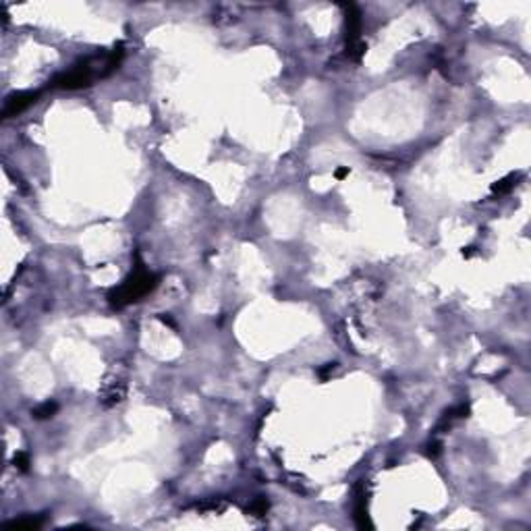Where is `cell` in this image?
<instances>
[{
    "label": "cell",
    "mask_w": 531,
    "mask_h": 531,
    "mask_svg": "<svg viewBox=\"0 0 531 531\" xmlns=\"http://www.w3.org/2000/svg\"><path fill=\"white\" fill-rule=\"evenodd\" d=\"M463 255L465 258H471V255H473V247H467V251H463Z\"/></svg>",
    "instance_id": "cell-12"
},
{
    "label": "cell",
    "mask_w": 531,
    "mask_h": 531,
    "mask_svg": "<svg viewBox=\"0 0 531 531\" xmlns=\"http://www.w3.org/2000/svg\"><path fill=\"white\" fill-rule=\"evenodd\" d=\"M38 96H40L38 91H21V93H15V96H11V98L6 100L4 110H2L4 118H11V116H15V114L23 112L25 108H29L33 102L38 100Z\"/></svg>",
    "instance_id": "cell-3"
},
{
    "label": "cell",
    "mask_w": 531,
    "mask_h": 531,
    "mask_svg": "<svg viewBox=\"0 0 531 531\" xmlns=\"http://www.w3.org/2000/svg\"><path fill=\"white\" fill-rule=\"evenodd\" d=\"M6 527L11 529H40L44 525V517H23V519H15V521H8L4 523Z\"/></svg>",
    "instance_id": "cell-5"
},
{
    "label": "cell",
    "mask_w": 531,
    "mask_h": 531,
    "mask_svg": "<svg viewBox=\"0 0 531 531\" xmlns=\"http://www.w3.org/2000/svg\"><path fill=\"white\" fill-rule=\"evenodd\" d=\"M266 510H268V500L266 498H258L255 500L251 507H249V512L253 517H262V515H266Z\"/></svg>",
    "instance_id": "cell-7"
},
{
    "label": "cell",
    "mask_w": 531,
    "mask_h": 531,
    "mask_svg": "<svg viewBox=\"0 0 531 531\" xmlns=\"http://www.w3.org/2000/svg\"><path fill=\"white\" fill-rule=\"evenodd\" d=\"M156 285H158V276L150 274L139 262L135 266L131 276L110 293V303H112V307H125L133 301H139L141 297H145L150 290L156 288Z\"/></svg>",
    "instance_id": "cell-1"
},
{
    "label": "cell",
    "mask_w": 531,
    "mask_h": 531,
    "mask_svg": "<svg viewBox=\"0 0 531 531\" xmlns=\"http://www.w3.org/2000/svg\"><path fill=\"white\" fill-rule=\"evenodd\" d=\"M430 448H432V450H427V455H430V457L440 455V444H438V442H436V444H430Z\"/></svg>",
    "instance_id": "cell-10"
},
{
    "label": "cell",
    "mask_w": 531,
    "mask_h": 531,
    "mask_svg": "<svg viewBox=\"0 0 531 531\" xmlns=\"http://www.w3.org/2000/svg\"><path fill=\"white\" fill-rule=\"evenodd\" d=\"M15 465L19 467L21 471H27L29 469V455H27V452H17V455H15Z\"/></svg>",
    "instance_id": "cell-9"
},
{
    "label": "cell",
    "mask_w": 531,
    "mask_h": 531,
    "mask_svg": "<svg viewBox=\"0 0 531 531\" xmlns=\"http://www.w3.org/2000/svg\"><path fill=\"white\" fill-rule=\"evenodd\" d=\"M121 365H116V376L110 380V376L106 378V384H104V390H102V402L106 407H112L116 402H121L123 397H125V390H127V382H125V374L121 376Z\"/></svg>",
    "instance_id": "cell-2"
},
{
    "label": "cell",
    "mask_w": 531,
    "mask_h": 531,
    "mask_svg": "<svg viewBox=\"0 0 531 531\" xmlns=\"http://www.w3.org/2000/svg\"><path fill=\"white\" fill-rule=\"evenodd\" d=\"M512 178H515V177L510 175V177H507V178H502V181L494 183V185H492V191H494V193H507V191H510L512 185H515V183H510Z\"/></svg>",
    "instance_id": "cell-8"
},
{
    "label": "cell",
    "mask_w": 531,
    "mask_h": 531,
    "mask_svg": "<svg viewBox=\"0 0 531 531\" xmlns=\"http://www.w3.org/2000/svg\"><path fill=\"white\" fill-rule=\"evenodd\" d=\"M56 411H58L56 402L54 400H46V402H42L38 409H33V417H36V419H48V417H52Z\"/></svg>",
    "instance_id": "cell-6"
},
{
    "label": "cell",
    "mask_w": 531,
    "mask_h": 531,
    "mask_svg": "<svg viewBox=\"0 0 531 531\" xmlns=\"http://www.w3.org/2000/svg\"><path fill=\"white\" fill-rule=\"evenodd\" d=\"M349 175V168H338L336 170V178H345Z\"/></svg>",
    "instance_id": "cell-11"
},
{
    "label": "cell",
    "mask_w": 531,
    "mask_h": 531,
    "mask_svg": "<svg viewBox=\"0 0 531 531\" xmlns=\"http://www.w3.org/2000/svg\"><path fill=\"white\" fill-rule=\"evenodd\" d=\"M355 521H357V527H372L370 523V517H367V504H365V494L361 490V486L357 487V507H355Z\"/></svg>",
    "instance_id": "cell-4"
}]
</instances>
